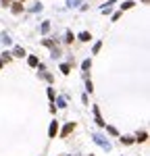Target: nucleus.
Segmentation results:
<instances>
[{"label": "nucleus", "mask_w": 150, "mask_h": 156, "mask_svg": "<svg viewBox=\"0 0 150 156\" xmlns=\"http://www.w3.org/2000/svg\"><path fill=\"white\" fill-rule=\"evenodd\" d=\"M92 140H94V142L98 144L102 150H106V152H108V150L113 148V146H110V142H108V140H104V137H102V135H98V133H94V135H92Z\"/></svg>", "instance_id": "nucleus-1"}, {"label": "nucleus", "mask_w": 150, "mask_h": 156, "mask_svg": "<svg viewBox=\"0 0 150 156\" xmlns=\"http://www.w3.org/2000/svg\"><path fill=\"white\" fill-rule=\"evenodd\" d=\"M60 73H63V75H69V73H71V65H69V63H63V65H60Z\"/></svg>", "instance_id": "nucleus-9"}, {"label": "nucleus", "mask_w": 150, "mask_h": 156, "mask_svg": "<svg viewBox=\"0 0 150 156\" xmlns=\"http://www.w3.org/2000/svg\"><path fill=\"white\" fill-rule=\"evenodd\" d=\"M131 6H136V2H134V0H127V2L121 4V10H127V8H131Z\"/></svg>", "instance_id": "nucleus-14"}, {"label": "nucleus", "mask_w": 150, "mask_h": 156, "mask_svg": "<svg viewBox=\"0 0 150 156\" xmlns=\"http://www.w3.org/2000/svg\"><path fill=\"white\" fill-rule=\"evenodd\" d=\"M0 60H2V63H8V60H10V54H8V52H4V54H2V58H0Z\"/></svg>", "instance_id": "nucleus-23"}, {"label": "nucleus", "mask_w": 150, "mask_h": 156, "mask_svg": "<svg viewBox=\"0 0 150 156\" xmlns=\"http://www.w3.org/2000/svg\"><path fill=\"white\" fill-rule=\"evenodd\" d=\"M23 8H25V6H23V2H17V0H15V2H13V6H10V10H13L15 15H21V13H23Z\"/></svg>", "instance_id": "nucleus-5"}, {"label": "nucleus", "mask_w": 150, "mask_h": 156, "mask_svg": "<svg viewBox=\"0 0 150 156\" xmlns=\"http://www.w3.org/2000/svg\"><path fill=\"white\" fill-rule=\"evenodd\" d=\"M92 69V58H86L84 63H81V71H84V77L88 75V71Z\"/></svg>", "instance_id": "nucleus-6"}, {"label": "nucleus", "mask_w": 150, "mask_h": 156, "mask_svg": "<svg viewBox=\"0 0 150 156\" xmlns=\"http://www.w3.org/2000/svg\"><path fill=\"white\" fill-rule=\"evenodd\" d=\"M67 6L69 8H77L79 6V0H67Z\"/></svg>", "instance_id": "nucleus-17"}, {"label": "nucleus", "mask_w": 150, "mask_h": 156, "mask_svg": "<svg viewBox=\"0 0 150 156\" xmlns=\"http://www.w3.org/2000/svg\"><path fill=\"white\" fill-rule=\"evenodd\" d=\"M100 48H102V42H96V44H94V48H92V54H98Z\"/></svg>", "instance_id": "nucleus-18"}, {"label": "nucleus", "mask_w": 150, "mask_h": 156, "mask_svg": "<svg viewBox=\"0 0 150 156\" xmlns=\"http://www.w3.org/2000/svg\"><path fill=\"white\" fill-rule=\"evenodd\" d=\"M13 56H17V58H23V56H25V50H23L21 46H15V50H13Z\"/></svg>", "instance_id": "nucleus-7"}, {"label": "nucleus", "mask_w": 150, "mask_h": 156, "mask_svg": "<svg viewBox=\"0 0 150 156\" xmlns=\"http://www.w3.org/2000/svg\"><path fill=\"white\" fill-rule=\"evenodd\" d=\"M79 40H81V42H90V40H92V34H90V31H81V34H79Z\"/></svg>", "instance_id": "nucleus-10"}, {"label": "nucleus", "mask_w": 150, "mask_h": 156, "mask_svg": "<svg viewBox=\"0 0 150 156\" xmlns=\"http://www.w3.org/2000/svg\"><path fill=\"white\" fill-rule=\"evenodd\" d=\"M75 127H77V123H75V121H71V123H67V125H65V127L60 129V137H67V135H69V133H71V131H73Z\"/></svg>", "instance_id": "nucleus-2"}, {"label": "nucleus", "mask_w": 150, "mask_h": 156, "mask_svg": "<svg viewBox=\"0 0 150 156\" xmlns=\"http://www.w3.org/2000/svg\"><path fill=\"white\" fill-rule=\"evenodd\" d=\"M56 106H58V108H65V106H67V100H65V96H58V98H56Z\"/></svg>", "instance_id": "nucleus-12"}, {"label": "nucleus", "mask_w": 150, "mask_h": 156, "mask_svg": "<svg viewBox=\"0 0 150 156\" xmlns=\"http://www.w3.org/2000/svg\"><path fill=\"white\" fill-rule=\"evenodd\" d=\"M17 2H25V0H17Z\"/></svg>", "instance_id": "nucleus-30"}, {"label": "nucleus", "mask_w": 150, "mask_h": 156, "mask_svg": "<svg viewBox=\"0 0 150 156\" xmlns=\"http://www.w3.org/2000/svg\"><path fill=\"white\" fill-rule=\"evenodd\" d=\"M134 142H136V140H134V137H129V135H123V137H121V144H125V146H131Z\"/></svg>", "instance_id": "nucleus-13"}, {"label": "nucleus", "mask_w": 150, "mask_h": 156, "mask_svg": "<svg viewBox=\"0 0 150 156\" xmlns=\"http://www.w3.org/2000/svg\"><path fill=\"white\" fill-rule=\"evenodd\" d=\"M40 31H42V34H48V31H50V21H44V23H42Z\"/></svg>", "instance_id": "nucleus-15"}, {"label": "nucleus", "mask_w": 150, "mask_h": 156, "mask_svg": "<svg viewBox=\"0 0 150 156\" xmlns=\"http://www.w3.org/2000/svg\"><path fill=\"white\" fill-rule=\"evenodd\" d=\"M27 65H29V67H38V65H40L38 56H29V58H27Z\"/></svg>", "instance_id": "nucleus-11"}, {"label": "nucleus", "mask_w": 150, "mask_h": 156, "mask_svg": "<svg viewBox=\"0 0 150 156\" xmlns=\"http://www.w3.org/2000/svg\"><path fill=\"white\" fill-rule=\"evenodd\" d=\"M48 98H50V100H54V98H56V94H54V90H52V87H48Z\"/></svg>", "instance_id": "nucleus-24"}, {"label": "nucleus", "mask_w": 150, "mask_h": 156, "mask_svg": "<svg viewBox=\"0 0 150 156\" xmlns=\"http://www.w3.org/2000/svg\"><path fill=\"white\" fill-rule=\"evenodd\" d=\"M13 4V0H2V6H10Z\"/></svg>", "instance_id": "nucleus-27"}, {"label": "nucleus", "mask_w": 150, "mask_h": 156, "mask_svg": "<svg viewBox=\"0 0 150 156\" xmlns=\"http://www.w3.org/2000/svg\"><path fill=\"white\" fill-rule=\"evenodd\" d=\"M86 92H90V94H92V92H94V83H92V81H90V79H88V81H86Z\"/></svg>", "instance_id": "nucleus-20"}, {"label": "nucleus", "mask_w": 150, "mask_h": 156, "mask_svg": "<svg viewBox=\"0 0 150 156\" xmlns=\"http://www.w3.org/2000/svg\"><path fill=\"white\" fill-rule=\"evenodd\" d=\"M92 110H94V121L98 123L100 127H106V123H104V121H102V117H100V108H98V106H94Z\"/></svg>", "instance_id": "nucleus-4"}, {"label": "nucleus", "mask_w": 150, "mask_h": 156, "mask_svg": "<svg viewBox=\"0 0 150 156\" xmlns=\"http://www.w3.org/2000/svg\"><path fill=\"white\" fill-rule=\"evenodd\" d=\"M31 10H34V13H38V10H42V4H40V2H38V4H34V6H31Z\"/></svg>", "instance_id": "nucleus-25"}, {"label": "nucleus", "mask_w": 150, "mask_h": 156, "mask_svg": "<svg viewBox=\"0 0 150 156\" xmlns=\"http://www.w3.org/2000/svg\"><path fill=\"white\" fill-rule=\"evenodd\" d=\"M2 65H4V63H2V60H0V69H2Z\"/></svg>", "instance_id": "nucleus-29"}, {"label": "nucleus", "mask_w": 150, "mask_h": 156, "mask_svg": "<svg viewBox=\"0 0 150 156\" xmlns=\"http://www.w3.org/2000/svg\"><path fill=\"white\" fill-rule=\"evenodd\" d=\"M73 38H75V36H73V31H67V34H65V44H71Z\"/></svg>", "instance_id": "nucleus-16"}, {"label": "nucleus", "mask_w": 150, "mask_h": 156, "mask_svg": "<svg viewBox=\"0 0 150 156\" xmlns=\"http://www.w3.org/2000/svg\"><path fill=\"white\" fill-rule=\"evenodd\" d=\"M134 140H136V142H140V144H144V142L148 140V133H146V131H140V133H138Z\"/></svg>", "instance_id": "nucleus-8"}, {"label": "nucleus", "mask_w": 150, "mask_h": 156, "mask_svg": "<svg viewBox=\"0 0 150 156\" xmlns=\"http://www.w3.org/2000/svg\"><path fill=\"white\" fill-rule=\"evenodd\" d=\"M56 133H58V121H52L48 127V137H56Z\"/></svg>", "instance_id": "nucleus-3"}, {"label": "nucleus", "mask_w": 150, "mask_h": 156, "mask_svg": "<svg viewBox=\"0 0 150 156\" xmlns=\"http://www.w3.org/2000/svg\"><path fill=\"white\" fill-rule=\"evenodd\" d=\"M50 56H52V58L56 60V58L60 56V50H58V48H52V52H50Z\"/></svg>", "instance_id": "nucleus-19"}, {"label": "nucleus", "mask_w": 150, "mask_h": 156, "mask_svg": "<svg viewBox=\"0 0 150 156\" xmlns=\"http://www.w3.org/2000/svg\"><path fill=\"white\" fill-rule=\"evenodd\" d=\"M40 77L46 79V81H52V75H50V73H46V71H40Z\"/></svg>", "instance_id": "nucleus-21"}, {"label": "nucleus", "mask_w": 150, "mask_h": 156, "mask_svg": "<svg viewBox=\"0 0 150 156\" xmlns=\"http://www.w3.org/2000/svg\"><path fill=\"white\" fill-rule=\"evenodd\" d=\"M106 131H108V133H110V135H117V129H115V127H110V125H108V127H106Z\"/></svg>", "instance_id": "nucleus-26"}, {"label": "nucleus", "mask_w": 150, "mask_h": 156, "mask_svg": "<svg viewBox=\"0 0 150 156\" xmlns=\"http://www.w3.org/2000/svg\"><path fill=\"white\" fill-rule=\"evenodd\" d=\"M42 44H44V46H48V48H56V46H54V42H52V40H44V42H42Z\"/></svg>", "instance_id": "nucleus-22"}, {"label": "nucleus", "mask_w": 150, "mask_h": 156, "mask_svg": "<svg viewBox=\"0 0 150 156\" xmlns=\"http://www.w3.org/2000/svg\"><path fill=\"white\" fill-rule=\"evenodd\" d=\"M142 4H148V0H142Z\"/></svg>", "instance_id": "nucleus-28"}]
</instances>
